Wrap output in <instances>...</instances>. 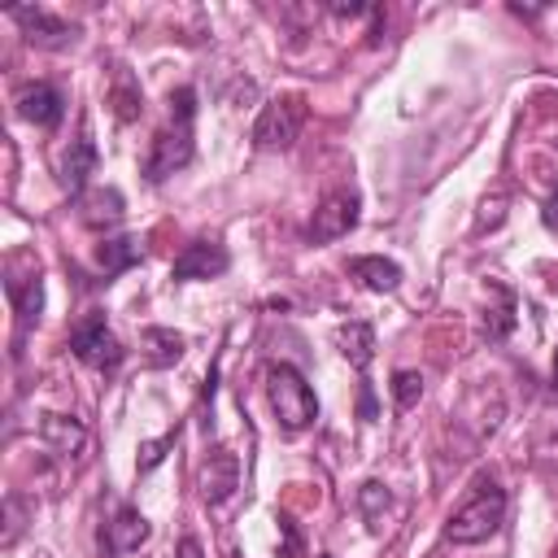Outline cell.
<instances>
[{
	"label": "cell",
	"mask_w": 558,
	"mask_h": 558,
	"mask_svg": "<svg viewBox=\"0 0 558 558\" xmlns=\"http://www.w3.org/2000/svg\"><path fill=\"white\" fill-rule=\"evenodd\" d=\"M501 523H506V488H501L493 475H480V480L471 484V493L458 501V510L449 514L445 536H449L453 545H480V541H488Z\"/></svg>",
	"instance_id": "obj_1"
},
{
	"label": "cell",
	"mask_w": 558,
	"mask_h": 558,
	"mask_svg": "<svg viewBox=\"0 0 558 558\" xmlns=\"http://www.w3.org/2000/svg\"><path fill=\"white\" fill-rule=\"evenodd\" d=\"M266 397H270V410L279 418L283 432H305L314 418H318V397L314 388L305 384V375L288 362H270L266 366Z\"/></svg>",
	"instance_id": "obj_2"
},
{
	"label": "cell",
	"mask_w": 558,
	"mask_h": 558,
	"mask_svg": "<svg viewBox=\"0 0 558 558\" xmlns=\"http://www.w3.org/2000/svg\"><path fill=\"white\" fill-rule=\"evenodd\" d=\"M305 126V96H275L262 105L257 122H253V144L257 148H292V140Z\"/></svg>",
	"instance_id": "obj_3"
},
{
	"label": "cell",
	"mask_w": 558,
	"mask_h": 558,
	"mask_svg": "<svg viewBox=\"0 0 558 558\" xmlns=\"http://www.w3.org/2000/svg\"><path fill=\"white\" fill-rule=\"evenodd\" d=\"M192 122H174L170 131H157L153 135V148H148V157H144V179L148 183H161V179H170L174 170H183L187 161H192Z\"/></svg>",
	"instance_id": "obj_4"
},
{
	"label": "cell",
	"mask_w": 558,
	"mask_h": 558,
	"mask_svg": "<svg viewBox=\"0 0 558 558\" xmlns=\"http://www.w3.org/2000/svg\"><path fill=\"white\" fill-rule=\"evenodd\" d=\"M70 349H74V357H78L83 366H92V371H113V366L122 362V344H118V336L105 327L100 314H87V318L70 331Z\"/></svg>",
	"instance_id": "obj_5"
},
{
	"label": "cell",
	"mask_w": 558,
	"mask_h": 558,
	"mask_svg": "<svg viewBox=\"0 0 558 558\" xmlns=\"http://www.w3.org/2000/svg\"><path fill=\"white\" fill-rule=\"evenodd\" d=\"M357 227V192H327L305 227L310 244H331Z\"/></svg>",
	"instance_id": "obj_6"
},
{
	"label": "cell",
	"mask_w": 558,
	"mask_h": 558,
	"mask_svg": "<svg viewBox=\"0 0 558 558\" xmlns=\"http://www.w3.org/2000/svg\"><path fill=\"white\" fill-rule=\"evenodd\" d=\"M227 266H231V257H227V248H222L218 240H192V244L174 257L170 279H174V283H187V279H214V275H222Z\"/></svg>",
	"instance_id": "obj_7"
},
{
	"label": "cell",
	"mask_w": 558,
	"mask_h": 558,
	"mask_svg": "<svg viewBox=\"0 0 558 558\" xmlns=\"http://www.w3.org/2000/svg\"><path fill=\"white\" fill-rule=\"evenodd\" d=\"M9 17L26 31V39L35 44V48H65V44H74V26L70 22H61V17H52L48 9H31V4H13L9 9Z\"/></svg>",
	"instance_id": "obj_8"
},
{
	"label": "cell",
	"mask_w": 558,
	"mask_h": 558,
	"mask_svg": "<svg viewBox=\"0 0 558 558\" xmlns=\"http://www.w3.org/2000/svg\"><path fill=\"white\" fill-rule=\"evenodd\" d=\"M96 161H100L96 140H92L87 126H78V135L70 140V148H65V157H61V187H65L70 196H83L87 179L96 174Z\"/></svg>",
	"instance_id": "obj_9"
},
{
	"label": "cell",
	"mask_w": 558,
	"mask_h": 558,
	"mask_svg": "<svg viewBox=\"0 0 558 558\" xmlns=\"http://www.w3.org/2000/svg\"><path fill=\"white\" fill-rule=\"evenodd\" d=\"M4 296H9V305H13V314H17V327L26 331V327L39 318V310H44L39 266H31L26 275H17V262H13V266H9V279H4Z\"/></svg>",
	"instance_id": "obj_10"
},
{
	"label": "cell",
	"mask_w": 558,
	"mask_h": 558,
	"mask_svg": "<svg viewBox=\"0 0 558 558\" xmlns=\"http://www.w3.org/2000/svg\"><path fill=\"white\" fill-rule=\"evenodd\" d=\"M235 488H240V462H235V453H231V449H214V453L205 458V466H201V497H205L209 506H218V501H227Z\"/></svg>",
	"instance_id": "obj_11"
},
{
	"label": "cell",
	"mask_w": 558,
	"mask_h": 558,
	"mask_svg": "<svg viewBox=\"0 0 558 558\" xmlns=\"http://www.w3.org/2000/svg\"><path fill=\"white\" fill-rule=\"evenodd\" d=\"M17 113L26 122H35V126H57L61 113H65V100H61V92L52 83H26L17 92Z\"/></svg>",
	"instance_id": "obj_12"
},
{
	"label": "cell",
	"mask_w": 558,
	"mask_h": 558,
	"mask_svg": "<svg viewBox=\"0 0 558 558\" xmlns=\"http://www.w3.org/2000/svg\"><path fill=\"white\" fill-rule=\"evenodd\" d=\"M349 275H353L362 288H371V292H392V288L401 283V266L388 262V257H353V262H349Z\"/></svg>",
	"instance_id": "obj_13"
},
{
	"label": "cell",
	"mask_w": 558,
	"mask_h": 558,
	"mask_svg": "<svg viewBox=\"0 0 558 558\" xmlns=\"http://www.w3.org/2000/svg\"><path fill=\"white\" fill-rule=\"evenodd\" d=\"M39 436H44V445H48L52 453H78L83 440H87L83 423L65 418V414H44V418H39Z\"/></svg>",
	"instance_id": "obj_14"
},
{
	"label": "cell",
	"mask_w": 558,
	"mask_h": 558,
	"mask_svg": "<svg viewBox=\"0 0 558 558\" xmlns=\"http://www.w3.org/2000/svg\"><path fill=\"white\" fill-rule=\"evenodd\" d=\"M144 541H148V519H144L140 510L122 506V510L113 514V523H109V549H113V554H131V549H140Z\"/></svg>",
	"instance_id": "obj_15"
},
{
	"label": "cell",
	"mask_w": 558,
	"mask_h": 558,
	"mask_svg": "<svg viewBox=\"0 0 558 558\" xmlns=\"http://www.w3.org/2000/svg\"><path fill=\"white\" fill-rule=\"evenodd\" d=\"M83 222L87 227H118L122 222V192L118 187H96L83 196Z\"/></svg>",
	"instance_id": "obj_16"
},
{
	"label": "cell",
	"mask_w": 558,
	"mask_h": 558,
	"mask_svg": "<svg viewBox=\"0 0 558 558\" xmlns=\"http://www.w3.org/2000/svg\"><path fill=\"white\" fill-rule=\"evenodd\" d=\"M144 257V248H140V240L135 235H118V240H100V248H96V266L105 270V275H118V270H126V266H135Z\"/></svg>",
	"instance_id": "obj_17"
},
{
	"label": "cell",
	"mask_w": 558,
	"mask_h": 558,
	"mask_svg": "<svg viewBox=\"0 0 558 558\" xmlns=\"http://www.w3.org/2000/svg\"><path fill=\"white\" fill-rule=\"evenodd\" d=\"M340 353H344L357 371H366L371 357H375V327H371V323H344V327H340Z\"/></svg>",
	"instance_id": "obj_18"
},
{
	"label": "cell",
	"mask_w": 558,
	"mask_h": 558,
	"mask_svg": "<svg viewBox=\"0 0 558 558\" xmlns=\"http://www.w3.org/2000/svg\"><path fill=\"white\" fill-rule=\"evenodd\" d=\"M144 349H148V366H174L183 357V336L170 327H144Z\"/></svg>",
	"instance_id": "obj_19"
},
{
	"label": "cell",
	"mask_w": 558,
	"mask_h": 558,
	"mask_svg": "<svg viewBox=\"0 0 558 558\" xmlns=\"http://www.w3.org/2000/svg\"><path fill=\"white\" fill-rule=\"evenodd\" d=\"M514 327V292L501 288V305L484 314V340H506Z\"/></svg>",
	"instance_id": "obj_20"
},
{
	"label": "cell",
	"mask_w": 558,
	"mask_h": 558,
	"mask_svg": "<svg viewBox=\"0 0 558 558\" xmlns=\"http://www.w3.org/2000/svg\"><path fill=\"white\" fill-rule=\"evenodd\" d=\"M418 397H423V375H418V371H397V375H392V401H397L401 410H414Z\"/></svg>",
	"instance_id": "obj_21"
},
{
	"label": "cell",
	"mask_w": 558,
	"mask_h": 558,
	"mask_svg": "<svg viewBox=\"0 0 558 558\" xmlns=\"http://www.w3.org/2000/svg\"><path fill=\"white\" fill-rule=\"evenodd\" d=\"M174 440H179V427L166 432L161 440H140V471H153L166 458V449H174Z\"/></svg>",
	"instance_id": "obj_22"
},
{
	"label": "cell",
	"mask_w": 558,
	"mask_h": 558,
	"mask_svg": "<svg viewBox=\"0 0 558 558\" xmlns=\"http://www.w3.org/2000/svg\"><path fill=\"white\" fill-rule=\"evenodd\" d=\"M113 100H118V118H135V113H140V92L131 87V78H126V74L118 78V92H113Z\"/></svg>",
	"instance_id": "obj_23"
},
{
	"label": "cell",
	"mask_w": 558,
	"mask_h": 558,
	"mask_svg": "<svg viewBox=\"0 0 558 558\" xmlns=\"http://www.w3.org/2000/svg\"><path fill=\"white\" fill-rule=\"evenodd\" d=\"M192 113H196V92H192V87L170 92V118H174V122H192Z\"/></svg>",
	"instance_id": "obj_24"
},
{
	"label": "cell",
	"mask_w": 558,
	"mask_h": 558,
	"mask_svg": "<svg viewBox=\"0 0 558 558\" xmlns=\"http://www.w3.org/2000/svg\"><path fill=\"white\" fill-rule=\"evenodd\" d=\"M379 501L388 506V493H384V484H375V480H371V484H362V506H366V514H371V519H375V506H379Z\"/></svg>",
	"instance_id": "obj_25"
},
{
	"label": "cell",
	"mask_w": 558,
	"mask_h": 558,
	"mask_svg": "<svg viewBox=\"0 0 558 558\" xmlns=\"http://www.w3.org/2000/svg\"><path fill=\"white\" fill-rule=\"evenodd\" d=\"M536 462H541V471H545V475H549V480L558 484V440L541 445V458H536Z\"/></svg>",
	"instance_id": "obj_26"
},
{
	"label": "cell",
	"mask_w": 558,
	"mask_h": 558,
	"mask_svg": "<svg viewBox=\"0 0 558 558\" xmlns=\"http://www.w3.org/2000/svg\"><path fill=\"white\" fill-rule=\"evenodd\" d=\"M179 558H205L201 541H196V536H183V541H179Z\"/></svg>",
	"instance_id": "obj_27"
},
{
	"label": "cell",
	"mask_w": 558,
	"mask_h": 558,
	"mask_svg": "<svg viewBox=\"0 0 558 558\" xmlns=\"http://www.w3.org/2000/svg\"><path fill=\"white\" fill-rule=\"evenodd\" d=\"M541 218H545V227H549V231H558V192L545 201V214H541Z\"/></svg>",
	"instance_id": "obj_28"
},
{
	"label": "cell",
	"mask_w": 558,
	"mask_h": 558,
	"mask_svg": "<svg viewBox=\"0 0 558 558\" xmlns=\"http://www.w3.org/2000/svg\"><path fill=\"white\" fill-rule=\"evenodd\" d=\"M362 418H375V397H371V384H362Z\"/></svg>",
	"instance_id": "obj_29"
},
{
	"label": "cell",
	"mask_w": 558,
	"mask_h": 558,
	"mask_svg": "<svg viewBox=\"0 0 558 558\" xmlns=\"http://www.w3.org/2000/svg\"><path fill=\"white\" fill-rule=\"evenodd\" d=\"M554 384H558V353H554Z\"/></svg>",
	"instance_id": "obj_30"
},
{
	"label": "cell",
	"mask_w": 558,
	"mask_h": 558,
	"mask_svg": "<svg viewBox=\"0 0 558 558\" xmlns=\"http://www.w3.org/2000/svg\"><path fill=\"white\" fill-rule=\"evenodd\" d=\"M554 148H558V135H554Z\"/></svg>",
	"instance_id": "obj_31"
},
{
	"label": "cell",
	"mask_w": 558,
	"mask_h": 558,
	"mask_svg": "<svg viewBox=\"0 0 558 558\" xmlns=\"http://www.w3.org/2000/svg\"><path fill=\"white\" fill-rule=\"evenodd\" d=\"M318 558H327V554H318Z\"/></svg>",
	"instance_id": "obj_32"
},
{
	"label": "cell",
	"mask_w": 558,
	"mask_h": 558,
	"mask_svg": "<svg viewBox=\"0 0 558 558\" xmlns=\"http://www.w3.org/2000/svg\"><path fill=\"white\" fill-rule=\"evenodd\" d=\"M554 558H558V549H554Z\"/></svg>",
	"instance_id": "obj_33"
}]
</instances>
